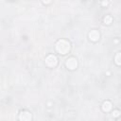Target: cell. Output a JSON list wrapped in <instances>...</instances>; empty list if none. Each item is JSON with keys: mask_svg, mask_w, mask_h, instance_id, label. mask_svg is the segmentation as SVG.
Masks as SVG:
<instances>
[{"mask_svg": "<svg viewBox=\"0 0 121 121\" xmlns=\"http://www.w3.org/2000/svg\"><path fill=\"white\" fill-rule=\"evenodd\" d=\"M114 62L117 65H121V52H118L114 57Z\"/></svg>", "mask_w": 121, "mask_h": 121, "instance_id": "52a82bcc", "label": "cell"}, {"mask_svg": "<svg viewBox=\"0 0 121 121\" xmlns=\"http://www.w3.org/2000/svg\"><path fill=\"white\" fill-rule=\"evenodd\" d=\"M31 118H32V115L27 111H22L19 114V119L23 120V121H29V120H31Z\"/></svg>", "mask_w": 121, "mask_h": 121, "instance_id": "277c9868", "label": "cell"}, {"mask_svg": "<svg viewBox=\"0 0 121 121\" xmlns=\"http://www.w3.org/2000/svg\"><path fill=\"white\" fill-rule=\"evenodd\" d=\"M112 17L111 16H109V15H107L106 17H104V23L105 24H107V25H110L111 23H112Z\"/></svg>", "mask_w": 121, "mask_h": 121, "instance_id": "ba28073f", "label": "cell"}, {"mask_svg": "<svg viewBox=\"0 0 121 121\" xmlns=\"http://www.w3.org/2000/svg\"><path fill=\"white\" fill-rule=\"evenodd\" d=\"M56 51L61 55H64V54H67L70 49H71V44L70 43L67 41V40H64V39H61V40H59L56 43Z\"/></svg>", "mask_w": 121, "mask_h": 121, "instance_id": "6da1fadb", "label": "cell"}, {"mask_svg": "<svg viewBox=\"0 0 121 121\" xmlns=\"http://www.w3.org/2000/svg\"><path fill=\"white\" fill-rule=\"evenodd\" d=\"M119 115H120V112H119V111L114 110V111L112 112V116H113V117H118Z\"/></svg>", "mask_w": 121, "mask_h": 121, "instance_id": "9c48e42d", "label": "cell"}, {"mask_svg": "<svg viewBox=\"0 0 121 121\" xmlns=\"http://www.w3.org/2000/svg\"><path fill=\"white\" fill-rule=\"evenodd\" d=\"M51 2V0H43V3H44V4H49Z\"/></svg>", "mask_w": 121, "mask_h": 121, "instance_id": "8fae6325", "label": "cell"}, {"mask_svg": "<svg viewBox=\"0 0 121 121\" xmlns=\"http://www.w3.org/2000/svg\"><path fill=\"white\" fill-rule=\"evenodd\" d=\"M108 4H109V2H108L107 0H103V1H102V6L105 7V6H108Z\"/></svg>", "mask_w": 121, "mask_h": 121, "instance_id": "30bf717a", "label": "cell"}, {"mask_svg": "<svg viewBox=\"0 0 121 121\" xmlns=\"http://www.w3.org/2000/svg\"><path fill=\"white\" fill-rule=\"evenodd\" d=\"M57 63H58V60H57L56 56L50 54V55H48L46 57V59H45V64L47 66H49V67H55L57 65Z\"/></svg>", "mask_w": 121, "mask_h": 121, "instance_id": "7a4b0ae2", "label": "cell"}, {"mask_svg": "<svg viewBox=\"0 0 121 121\" xmlns=\"http://www.w3.org/2000/svg\"><path fill=\"white\" fill-rule=\"evenodd\" d=\"M112 104L111 101L106 100V101L103 102V104H102V110H103V112H110L112 110Z\"/></svg>", "mask_w": 121, "mask_h": 121, "instance_id": "8992f818", "label": "cell"}, {"mask_svg": "<svg viewBox=\"0 0 121 121\" xmlns=\"http://www.w3.org/2000/svg\"><path fill=\"white\" fill-rule=\"evenodd\" d=\"M65 65H66V67H67L68 69H70V70H74V69H76L77 66H78V61H77L76 58L71 57V58H69V59L66 60Z\"/></svg>", "mask_w": 121, "mask_h": 121, "instance_id": "3957f363", "label": "cell"}, {"mask_svg": "<svg viewBox=\"0 0 121 121\" xmlns=\"http://www.w3.org/2000/svg\"><path fill=\"white\" fill-rule=\"evenodd\" d=\"M99 37H100V34L97 30H92L90 33H89V38L91 41L93 42H96L99 40Z\"/></svg>", "mask_w": 121, "mask_h": 121, "instance_id": "5b68a950", "label": "cell"}]
</instances>
